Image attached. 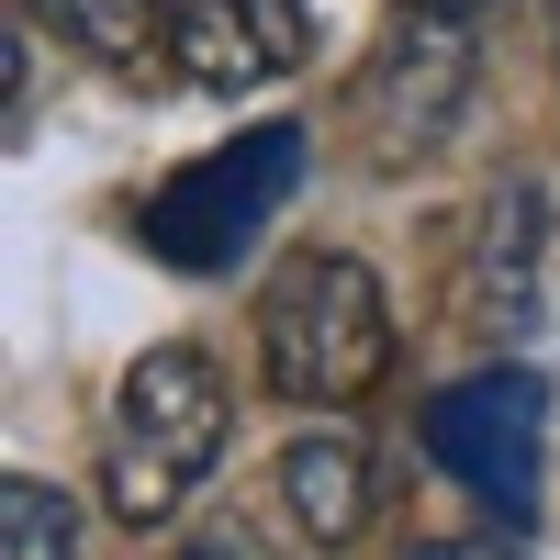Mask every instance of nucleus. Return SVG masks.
<instances>
[{
	"mask_svg": "<svg viewBox=\"0 0 560 560\" xmlns=\"http://www.w3.org/2000/svg\"><path fill=\"white\" fill-rule=\"evenodd\" d=\"M224 427H236V404H224V370L202 348H147L124 370L113 393V448H102V504L147 538L168 527L179 504L213 482L224 459Z\"/></svg>",
	"mask_w": 560,
	"mask_h": 560,
	"instance_id": "obj_2",
	"label": "nucleus"
},
{
	"mask_svg": "<svg viewBox=\"0 0 560 560\" xmlns=\"http://www.w3.org/2000/svg\"><path fill=\"white\" fill-rule=\"evenodd\" d=\"M427 448L448 482H471L504 527L538 516V459H549V382L538 370H471V382H448L427 404Z\"/></svg>",
	"mask_w": 560,
	"mask_h": 560,
	"instance_id": "obj_4",
	"label": "nucleus"
},
{
	"mask_svg": "<svg viewBox=\"0 0 560 560\" xmlns=\"http://www.w3.org/2000/svg\"><path fill=\"white\" fill-rule=\"evenodd\" d=\"M280 516H292L303 538H325V549H348L370 527V448L348 427L292 438V459H280Z\"/></svg>",
	"mask_w": 560,
	"mask_h": 560,
	"instance_id": "obj_7",
	"label": "nucleus"
},
{
	"mask_svg": "<svg viewBox=\"0 0 560 560\" xmlns=\"http://www.w3.org/2000/svg\"><path fill=\"white\" fill-rule=\"evenodd\" d=\"M303 0H168V57L191 90L236 102V90H269L280 68H303Z\"/></svg>",
	"mask_w": 560,
	"mask_h": 560,
	"instance_id": "obj_6",
	"label": "nucleus"
},
{
	"mask_svg": "<svg viewBox=\"0 0 560 560\" xmlns=\"http://www.w3.org/2000/svg\"><path fill=\"white\" fill-rule=\"evenodd\" d=\"M471 314H482V325H527V314H538V179H504V191L482 202Z\"/></svg>",
	"mask_w": 560,
	"mask_h": 560,
	"instance_id": "obj_8",
	"label": "nucleus"
},
{
	"mask_svg": "<svg viewBox=\"0 0 560 560\" xmlns=\"http://www.w3.org/2000/svg\"><path fill=\"white\" fill-rule=\"evenodd\" d=\"M292 191H303V124H258V135H236V147L191 158L147 202V247L168 269H224Z\"/></svg>",
	"mask_w": 560,
	"mask_h": 560,
	"instance_id": "obj_3",
	"label": "nucleus"
},
{
	"mask_svg": "<svg viewBox=\"0 0 560 560\" xmlns=\"http://www.w3.org/2000/svg\"><path fill=\"white\" fill-rule=\"evenodd\" d=\"M258 370L280 404H359L370 382L393 370V303L382 280H370V258L348 247H303L269 269L258 292Z\"/></svg>",
	"mask_w": 560,
	"mask_h": 560,
	"instance_id": "obj_1",
	"label": "nucleus"
},
{
	"mask_svg": "<svg viewBox=\"0 0 560 560\" xmlns=\"http://www.w3.org/2000/svg\"><path fill=\"white\" fill-rule=\"evenodd\" d=\"M179 560H269V549H258L247 527H224V538H202V549H179Z\"/></svg>",
	"mask_w": 560,
	"mask_h": 560,
	"instance_id": "obj_11",
	"label": "nucleus"
},
{
	"mask_svg": "<svg viewBox=\"0 0 560 560\" xmlns=\"http://www.w3.org/2000/svg\"><path fill=\"white\" fill-rule=\"evenodd\" d=\"M471 12H415L382 57H370L359 79V135L382 147V168L427 158L438 135L459 124V102H471V34H459Z\"/></svg>",
	"mask_w": 560,
	"mask_h": 560,
	"instance_id": "obj_5",
	"label": "nucleus"
},
{
	"mask_svg": "<svg viewBox=\"0 0 560 560\" xmlns=\"http://www.w3.org/2000/svg\"><path fill=\"white\" fill-rule=\"evenodd\" d=\"M404 12H482V0H404Z\"/></svg>",
	"mask_w": 560,
	"mask_h": 560,
	"instance_id": "obj_13",
	"label": "nucleus"
},
{
	"mask_svg": "<svg viewBox=\"0 0 560 560\" xmlns=\"http://www.w3.org/2000/svg\"><path fill=\"white\" fill-rule=\"evenodd\" d=\"M45 23H57L90 68H113V79H158L179 68L168 57V0H34Z\"/></svg>",
	"mask_w": 560,
	"mask_h": 560,
	"instance_id": "obj_9",
	"label": "nucleus"
},
{
	"mask_svg": "<svg viewBox=\"0 0 560 560\" xmlns=\"http://www.w3.org/2000/svg\"><path fill=\"white\" fill-rule=\"evenodd\" d=\"M415 560H516V549H493V538H471V549H415Z\"/></svg>",
	"mask_w": 560,
	"mask_h": 560,
	"instance_id": "obj_12",
	"label": "nucleus"
},
{
	"mask_svg": "<svg viewBox=\"0 0 560 560\" xmlns=\"http://www.w3.org/2000/svg\"><path fill=\"white\" fill-rule=\"evenodd\" d=\"M0 560H79V504L23 471L12 493H0Z\"/></svg>",
	"mask_w": 560,
	"mask_h": 560,
	"instance_id": "obj_10",
	"label": "nucleus"
}]
</instances>
